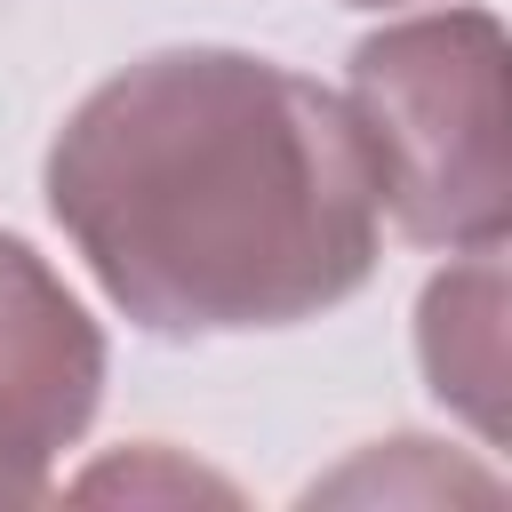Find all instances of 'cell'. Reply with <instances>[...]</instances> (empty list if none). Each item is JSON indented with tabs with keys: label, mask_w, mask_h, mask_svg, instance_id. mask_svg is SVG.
I'll use <instances>...</instances> for the list:
<instances>
[{
	"label": "cell",
	"mask_w": 512,
	"mask_h": 512,
	"mask_svg": "<svg viewBox=\"0 0 512 512\" xmlns=\"http://www.w3.org/2000/svg\"><path fill=\"white\" fill-rule=\"evenodd\" d=\"M344 112L400 240L448 256L504 240V24L488 8H432L368 32L344 64Z\"/></svg>",
	"instance_id": "2"
},
{
	"label": "cell",
	"mask_w": 512,
	"mask_h": 512,
	"mask_svg": "<svg viewBox=\"0 0 512 512\" xmlns=\"http://www.w3.org/2000/svg\"><path fill=\"white\" fill-rule=\"evenodd\" d=\"M344 8H408V0H344Z\"/></svg>",
	"instance_id": "6"
},
{
	"label": "cell",
	"mask_w": 512,
	"mask_h": 512,
	"mask_svg": "<svg viewBox=\"0 0 512 512\" xmlns=\"http://www.w3.org/2000/svg\"><path fill=\"white\" fill-rule=\"evenodd\" d=\"M40 192L96 288L160 344L320 320L384 256L344 96L248 48H152L96 80Z\"/></svg>",
	"instance_id": "1"
},
{
	"label": "cell",
	"mask_w": 512,
	"mask_h": 512,
	"mask_svg": "<svg viewBox=\"0 0 512 512\" xmlns=\"http://www.w3.org/2000/svg\"><path fill=\"white\" fill-rule=\"evenodd\" d=\"M104 408V328L64 272L0 232V504H32Z\"/></svg>",
	"instance_id": "3"
},
{
	"label": "cell",
	"mask_w": 512,
	"mask_h": 512,
	"mask_svg": "<svg viewBox=\"0 0 512 512\" xmlns=\"http://www.w3.org/2000/svg\"><path fill=\"white\" fill-rule=\"evenodd\" d=\"M416 360L440 408H456L480 440L504 432V240L456 248V264L424 280Z\"/></svg>",
	"instance_id": "4"
},
{
	"label": "cell",
	"mask_w": 512,
	"mask_h": 512,
	"mask_svg": "<svg viewBox=\"0 0 512 512\" xmlns=\"http://www.w3.org/2000/svg\"><path fill=\"white\" fill-rule=\"evenodd\" d=\"M80 488H88V496H96V488H128V496H144V488L200 496V488H208V496H224V480H208V472H184V464H168L160 448H144V456H128V464H104V472H88Z\"/></svg>",
	"instance_id": "5"
}]
</instances>
